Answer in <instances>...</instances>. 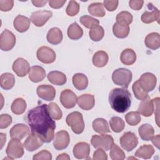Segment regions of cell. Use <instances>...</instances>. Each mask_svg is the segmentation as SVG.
Here are the masks:
<instances>
[{
    "instance_id": "9a60e30c",
    "label": "cell",
    "mask_w": 160,
    "mask_h": 160,
    "mask_svg": "<svg viewBox=\"0 0 160 160\" xmlns=\"http://www.w3.org/2000/svg\"><path fill=\"white\" fill-rule=\"evenodd\" d=\"M149 11H146L141 15V21L145 24H149L154 21L159 20V11L157 8L153 6L152 3H148L147 5Z\"/></svg>"
},
{
    "instance_id": "5b68a950",
    "label": "cell",
    "mask_w": 160,
    "mask_h": 160,
    "mask_svg": "<svg viewBox=\"0 0 160 160\" xmlns=\"http://www.w3.org/2000/svg\"><path fill=\"white\" fill-rule=\"evenodd\" d=\"M91 143L96 149L101 148L105 151H108L114 144V139L111 136L105 134L93 135L91 138Z\"/></svg>"
},
{
    "instance_id": "d6a6232c",
    "label": "cell",
    "mask_w": 160,
    "mask_h": 160,
    "mask_svg": "<svg viewBox=\"0 0 160 160\" xmlns=\"http://www.w3.org/2000/svg\"><path fill=\"white\" fill-rule=\"evenodd\" d=\"M154 153V149L152 146L150 144H144L136 151L134 156L138 158L148 159H150Z\"/></svg>"
},
{
    "instance_id": "b9f144b4",
    "label": "cell",
    "mask_w": 160,
    "mask_h": 160,
    "mask_svg": "<svg viewBox=\"0 0 160 160\" xmlns=\"http://www.w3.org/2000/svg\"><path fill=\"white\" fill-rule=\"evenodd\" d=\"M126 121L130 126H136L141 122V114L138 111H131L125 116Z\"/></svg>"
},
{
    "instance_id": "d590c367",
    "label": "cell",
    "mask_w": 160,
    "mask_h": 160,
    "mask_svg": "<svg viewBox=\"0 0 160 160\" xmlns=\"http://www.w3.org/2000/svg\"><path fill=\"white\" fill-rule=\"evenodd\" d=\"M88 10L91 15L96 17H103L106 14L104 5L101 2H94L89 4Z\"/></svg>"
},
{
    "instance_id": "c3c4849f",
    "label": "cell",
    "mask_w": 160,
    "mask_h": 160,
    "mask_svg": "<svg viewBox=\"0 0 160 160\" xmlns=\"http://www.w3.org/2000/svg\"><path fill=\"white\" fill-rule=\"evenodd\" d=\"M12 122V117L8 114H2L0 116V128H7Z\"/></svg>"
},
{
    "instance_id": "74e56055",
    "label": "cell",
    "mask_w": 160,
    "mask_h": 160,
    "mask_svg": "<svg viewBox=\"0 0 160 160\" xmlns=\"http://www.w3.org/2000/svg\"><path fill=\"white\" fill-rule=\"evenodd\" d=\"M109 125L111 129L117 133L121 132L125 127V123L124 121L118 116H114L111 118L109 121Z\"/></svg>"
},
{
    "instance_id": "6f0895ef",
    "label": "cell",
    "mask_w": 160,
    "mask_h": 160,
    "mask_svg": "<svg viewBox=\"0 0 160 160\" xmlns=\"http://www.w3.org/2000/svg\"><path fill=\"white\" fill-rule=\"evenodd\" d=\"M57 160H69L70 159V157L69 156V155L66 153H62L61 154H59L57 158H56Z\"/></svg>"
},
{
    "instance_id": "e575fe53",
    "label": "cell",
    "mask_w": 160,
    "mask_h": 160,
    "mask_svg": "<svg viewBox=\"0 0 160 160\" xmlns=\"http://www.w3.org/2000/svg\"><path fill=\"white\" fill-rule=\"evenodd\" d=\"M67 34H68V36L71 39L78 40L82 36L83 30L78 25V24L75 22L71 24L68 27Z\"/></svg>"
},
{
    "instance_id": "44dd1931",
    "label": "cell",
    "mask_w": 160,
    "mask_h": 160,
    "mask_svg": "<svg viewBox=\"0 0 160 160\" xmlns=\"http://www.w3.org/2000/svg\"><path fill=\"white\" fill-rule=\"evenodd\" d=\"M138 112L145 117L151 116L154 112V104L152 100L148 96L146 99L142 100L139 105Z\"/></svg>"
},
{
    "instance_id": "bcb514c9",
    "label": "cell",
    "mask_w": 160,
    "mask_h": 160,
    "mask_svg": "<svg viewBox=\"0 0 160 160\" xmlns=\"http://www.w3.org/2000/svg\"><path fill=\"white\" fill-rule=\"evenodd\" d=\"M79 11V4L75 1L71 0L66 8V14L69 16H76Z\"/></svg>"
},
{
    "instance_id": "4fadbf2b",
    "label": "cell",
    "mask_w": 160,
    "mask_h": 160,
    "mask_svg": "<svg viewBox=\"0 0 160 160\" xmlns=\"http://www.w3.org/2000/svg\"><path fill=\"white\" fill-rule=\"evenodd\" d=\"M77 100L76 95L70 89H64L61 93L60 102L66 109L74 108L76 104Z\"/></svg>"
},
{
    "instance_id": "603a6c76",
    "label": "cell",
    "mask_w": 160,
    "mask_h": 160,
    "mask_svg": "<svg viewBox=\"0 0 160 160\" xmlns=\"http://www.w3.org/2000/svg\"><path fill=\"white\" fill-rule=\"evenodd\" d=\"M46 76V71L39 66H32L29 71V79L33 82L42 81Z\"/></svg>"
},
{
    "instance_id": "d4e9b609",
    "label": "cell",
    "mask_w": 160,
    "mask_h": 160,
    "mask_svg": "<svg viewBox=\"0 0 160 160\" xmlns=\"http://www.w3.org/2000/svg\"><path fill=\"white\" fill-rule=\"evenodd\" d=\"M46 38L50 44L56 45L61 42L62 40V32L59 28L54 27L49 30Z\"/></svg>"
},
{
    "instance_id": "cb8c5ba5",
    "label": "cell",
    "mask_w": 160,
    "mask_h": 160,
    "mask_svg": "<svg viewBox=\"0 0 160 160\" xmlns=\"http://www.w3.org/2000/svg\"><path fill=\"white\" fill-rule=\"evenodd\" d=\"M47 77L48 81L51 83L57 86H62L67 81L66 75L63 72L57 71L49 72Z\"/></svg>"
},
{
    "instance_id": "3957f363",
    "label": "cell",
    "mask_w": 160,
    "mask_h": 160,
    "mask_svg": "<svg viewBox=\"0 0 160 160\" xmlns=\"http://www.w3.org/2000/svg\"><path fill=\"white\" fill-rule=\"evenodd\" d=\"M132 78V72L126 68H119L116 69L112 74L113 82L118 86H120L127 89L131 82Z\"/></svg>"
},
{
    "instance_id": "1f68e13d",
    "label": "cell",
    "mask_w": 160,
    "mask_h": 160,
    "mask_svg": "<svg viewBox=\"0 0 160 160\" xmlns=\"http://www.w3.org/2000/svg\"><path fill=\"white\" fill-rule=\"evenodd\" d=\"M108 59V55L105 51H99L93 55L92 63L96 67L102 68L107 64Z\"/></svg>"
},
{
    "instance_id": "52a82bcc",
    "label": "cell",
    "mask_w": 160,
    "mask_h": 160,
    "mask_svg": "<svg viewBox=\"0 0 160 160\" xmlns=\"http://www.w3.org/2000/svg\"><path fill=\"white\" fill-rule=\"evenodd\" d=\"M121 147L126 151L133 150L138 144V138L136 135L131 131L124 132L119 139Z\"/></svg>"
},
{
    "instance_id": "8d00e7d4",
    "label": "cell",
    "mask_w": 160,
    "mask_h": 160,
    "mask_svg": "<svg viewBox=\"0 0 160 160\" xmlns=\"http://www.w3.org/2000/svg\"><path fill=\"white\" fill-rule=\"evenodd\" d=\"M26 102L22 98H19L16 99L11 104L12 112L16 114L19 115L24 112L26 109Z\"/></svg>"
},
{
    "instance_id": "e0dca14e",
    "label": "cell",
    "mask_w": 160,
    "mask_h": 160,
    "mask_svg": "<svg viewBox=\"0 0 160 160\" xmlns=\"http://www.w3.org/2000/svg\"><path fill=\"white\" fill-rule=\"evenodd\" d=\"M12 68L13 71L19 77H24L30 69L29 62L22 58L16 59Z\"/></svg>"
},
{
    "instance_id": "484cf974",
    "label": "cell",
    "mask_w": 160,
    "mask_h": 160,
    "mask_svg": "<svg viewBox=\"0 0 160 160\" xmlns=\"http://www.w3.org/2000/svg\"><path fill=\"white\" fill-rule=\"evenodd\" d=\"M145 45L147 48L156 50L160 47V35L158 32H151L148 34L144 40Z\"/></svg>"
},
{
    "instance_id": "9c48e42d",
    "label": "cell",
    "mask_w": 160,
    "mask_h": 160,
    "mask_svg": "<svg viewBox=\"0 0 160 160\" xmlns=\"http://www.w3.org/2000/svg\"><path fill=\"white\" fill-rule=\"evenodd\" d=\"M138 82L142 88L148 92L152 91L156 88L157 79L152 73L145 72L141 76Z\"/></svg>"
},
{
    "instance_id": "60d3db41",
    "label": "cell",
    "mask_w": 160,
    "mask_h": 160,
    "mask_svg": "<svg viewBox=\"0 0 160 160\" xmlns=\"http://www.w3.org/2000/svg\"><path fill=\"white\" fill-rule=\"evenodd\" d=\"M48 109L51 118L55 120H59L62 117V112L58 106V105L55 102H51L48 104Z\"/></svg>"
},
{
    "instance_id": "4316f807",
    "label": "cell",
    "mask_w": 160,
    "mask_h": 160,
    "mask_svg": "<svg viewBox=\"0 0 160 160\" xmlns=\"http://www.w3.org/2000/svg\"><path fill=\"white\" fill-rule=\"evenodd\" d=\"M72 84L78 90L85 89L88 85V79L86 75L82 73H76L72 76Z\"/></svg>"
},
{
    "instance_id": "83f0119b",
    "label": "cell",
    "mask_w": 160,
    "mask_h": 160,
    "mask_svg": "<svg viewBox=\"0 0 160 160\" xmlns=\"http://www.w3.org/2000/svg\"><path fill=\"white\" fill-rule=\"evenodd\" d=\"M138 133L143 141H150L154 134L153 127L149 124H143L138 129Z\"/></svg>"
},
{
    "instance_id": "7bdbcfd3",
    "label": "cell",
    "mask_w": 160,
    "mask_h": 160,
    "mask_svg": "<svg viewBox=\"0 0 160 160\" xmlns=\"http://www.w3.org/2000/svg\"><path fill=\"white\" fill-rule=\"evenodd\" d=\"M109 156L112 160H122L125 159L124 151L116 144H113L110 149Z\"/></svg>"
},
{
    "instance_id": "f5cc1de1",
    "label": "cell",
    "mask_w": 160,
    "mask_h": 160,
    "mask_svg": "<svg viewBox=\"0 0 160 160\" xmlns=\"http://www.w3.org/2000/svg\"><path fill=\"white\" fill-rule=\"evenodd\" d=\"M144 1L142 0H131L129 1V7L136 11L141 9L143 6Z\"/></svg>"
},
{
    "instance_id": "680465c9",
    "label": "cell",
    "mask_w": 160,
    "mask_h": 160,
    "mask_svg": "<svg viewBox=\"0 0 160 160\" xmlns=\"http://www.w3.org/2000/svg\"><path fill=\"white\" fill-rule=\"evenodd\" d=\"M0 136H1V149H2L4 146V143L6 142V134L0 133Z\"/></svg>"
},
{
    "instance_id": "f6af8a7d",
    "label": "cell",
    "mask_w": 160,
    "mask_h": 160,
    "mask_svg": "<svg viewBox=\"0 0 160 160\" xmlns=\"http://www.w3.org/2000/svg\"><path fill=\"white\" fill-rule=\"evenodd\" d=\"M89 37L93 41H99L102 39L104 35V31L102 27L98 26L89 32Z\"/></svg>"
},
{
    "instance_id": "8992f818",
    "label": "cell",
    "mask_w": 160,
    "mask_h": 160,
    "mask_svg": "<svg viewBox=\"0 0 160 160\" xmlns=\"http://www.w3.org/2000/svg\"><path fill=\"white\" fill-rule=\"evenodd\" d=\"M23 146L20 140L12 138L8 144L6 154L11 159L21 158L24 154Z\"/></svg>"
},
{
    "instance_id": "db71d44e",
    "label": "cell",
    "mask_w": 160,
    "mask_h": 160,
    "mask_svg": "<svg viewBox=\"0 0 160 160\" xmlns=\"http://www.w3.org/2000/svg\"><path fill=\"white\" fill-rule=\"evenodd\" d=\"M66 2V0L61 1V0H51L49 1V5L50 7L54 9H59L63 6V5Z\"/></svg>"
},
{
    "instance_id": "7a4b0ae2",
    "label": "cell",
    "mask_w": 160,
    "mask_h": 160,
    "mask_svg": "<svg viewBox=\"0 0 160 160\" xmlns=\"http://www.w3.org/2000/svg\"><path fill=\"white\" fill-rule=\"evenodd\" d=\"M108 99L112 109L120 113L127 111L131 104V95L126 88L112 89Z\"/></svg>"
},
{
    "instance_id": "277c9868",
    "label": "cell",
    "mask_w": 160,
    "mask_h": 160,
    "mask_svg": "<svg viewBox=\"0 0 160 160\" xmlns=\"http://www.w3.org/2000/svg\"><path fill=\"white\" fill-rule=\"evenodd\" d=\"M66 122L75 134H81L84 129L82 115L78 111H74L69 114L66 117Z\"/></svg>"
},
{
    "instance_id": "9f6ffc18",
    "label": "cell",
    "mask_w": 160,
    "mask_h": 160,
    "mask_svg": "<svg viewBox=\"0 0 160 160\" xmlns=\"http://www.w3.org/2000/svg\"><path fill=\"white\" fill-rule=\"evenodd\" d=\"M152 144L158 148H159V140H160V135L158 134L154 137H152Z\"/></svg>"
},
{
    "instance_id": "2e32d148",
    "label": "cell",
    "mask_w": 160,
    "mask_h": 160,
    "mask_svg": "<svg viewBox=\"0 0 160 160\" xmlns=\"http://www.w3.org/2000/svg\"><path fill=\"white\" fill-rule=\"evenodd\" d=\"M36 92L38 96L47 101H52L56 96L54 88L48 84H41L37 88Z\"/></svg>"
},
{
    "instance_id": "7c38bea8",
    "label": "cell",
    "mask_w": 160,
    "mask_h": 160,
    "mask_svg": "<svg viewBox=\"0 0 160 160\" xmlns=\"http://www.w3.org/2000/svg\"><path fill=\"white\" fill-rule=\"evenodd\" d=\"M52 16V12L50 11L42 10L33 12L31 14L30 20L37 27L44 26L46 22Z\"/></svg>"
},
{
    "instance_id": "f35d334b",
    "label": "cell",
    "mask_w": 160,
    "mask_h": 160,
    "mask_svg": "<svg viewBox=\"0 0 160 160\" xmlns=\"http://www.w3.org/2000/svg\"><path fill=\"white\" fill-rule=\"evenodd\" d=\"M80 22L86 28L88 29H93L99 26V21L98 19H95L91 16L84 15L80 18L79 19Z\"/></svg>"
},
{
    "instance_id": "6da1fadb",
    "label": "cell",
    "mask_w": 160,
    "mask_h": 160,
    "mask_svg": "<svg viewBox=\"0 0 160 160\" xmlns=\"http://www.w3.org/2000/svg\"><path fill=\"white\" fill-rule=\"evenodd\" d=\"M26 121L31 132L39 135L44 142L48 143L53 139L56 123L49 114L48 104H43L29 110Z\"/></svg>"
},
{
    "instance_id": "8fae6325",
    "label": "cell",
    "mask_w": 160,
    "mask_h": 160,
    "mask_svg": "<svg viewBox=\"0 0 160 160\" xmlns=\"http://www.w3.org/2000/svg\"><path fill=\"white\" fill-rule=\"evenodd\" d=\"M37 58L44 64H50L55 61L56 55L54 50L48 46H41L37 51Z\"/></svg>"
},
{
    "instance_id": "30bf717a",
    "label": "cell",
    "mask_w": 160,
    "mask_h": 160,
    "mask_svg": "<svg viewBox=\"0 0 160 160\" xmlns=\"http://www.w3.org/2000/svg\"><path fill=\"white\" fill-rule=\"evenodd\" d=\"M70 142V137L69 133L64 130L57 132L54 138L53 146L58 150H63L66 149Z\"/></svg>"
},
{
    "instance_id": "f546056e",
    "label": "cell",
    "mask_w": 160,
    "mask_h": 160,
    "mask_svg": "<svg viewBox=\"0 0 160 160\" xmlns=\"http://www.w3.org/2000/svg\"><path fill=\"white\" fill-rule=\"evenodd\" d=\"M92 128L96 132L103 134L110 132L106 120L103 118H97L92 122Z\"/></svg>"
},
{
    "instance_id": "7dc6e473",
    "label": "cell",
    "mask_w": 160,
    "mask_h": 160,
    "mask_svg": "<svg viewBox=\"0 0 160 160\" xmlns=\"http://www.w3.org/2000/svg\"><path fill=\"white\" fill-rule=\"evenodd\" d=\"M32 159L33 160H51L52 154L47 150H42L34 154Z\"/></svg>"
},
{
    "instance_id": "d6986e66",
    "label": "cell",
    "mask_w": 160,
    "mask_h": 160,
    "mask_svg": "<svg viewBox=\"0 0 160 160\" xmlns=\"http://www.w3.org/2000/svg\"><path fill=\"white\" fill-rule=\"evenodd\" d=\"M29 128L24 124H17L10 130L9 134L11 138L21 140L29 134Z\"/></svg>"
},
{
    "instance_id": "681fc988",
    "label": "cell",
    "mask_w": 160,
    "mask_h": 160,
    "mask_svg": "<svg viewBox=\"0 0 160 160\" xmlns=\"http://www.w3.org/2000/svg\"><path fill=\"white\" fill-rule=\"evenodd\" d=\"M14 5V1L12 0H1L0 9L2 11H10Z\"/></svg>"
},
{
    "instance_id": "11a10c76",
    "label": "cell",
    "mask_w": 160,
    "mask_h": 160,
    "mask_svg": "<svg viewBox=\"0 0 160 160\" xmlns=\"http://www.w3.org/2000/svg\"><path fill=\"white\" fill-rule=\"evenodd\" d=\"M32 3L33 4V5L36 7H38V8H40V7H42L44 6L47 2H48V1H39V0H32Z\"/></svg>"
},
{
    "instance_id": "7402d4cb",
    "label": "cell",
    "mask_w": 160,
    "mask_h": 160,
    "mask_svg": "<svg viewBox=\"0 0 160 160\" xmlns=\"http://www.w3.org/2000/svg\"><path fill=\"white\" fill-rule=\"evenodd\" d=\"M30 19L22 15H18L13 22L14 28L19 32H24L28 30L30 27Z\"/></svg>"
},
{
    "instance_id": "ab89813d",
    "label": "cell",
    "mask_w": 160,
    "mask_h": 160,
    "mask_svg": "<svg viewBox=\"0 0 160 160\" xmlns=\"http://www.w3.org/2000/svg\"><path fill=\"white\" fill-rule=\"evenodd\" d=\"M132 89L135 97L139 100H143L148 96V92L144 91L140 86L138 80L135 81L132 86Z\"/></svg>"
},
{
    "instance_id": "ba28073f",
    "label": "cell",
    "mask_w": 160,
    "mask_h": 160,
    "mask_svg": "<svg viewBox=\"0 0 160 160\" xmlns=\"http://www.w3.org/2000/svg\"><path fill=\"white\" fill-rule=\"evenodd\" d=\"M16 44L14 34L8 29H4L0 36V48L2 51H8L12 49Z\"/></svg>"
},
{
    "instance_id": "5bb4252c",
    "label": "cell",
    "mask_w": 160,
    "mask_h": 160,
    "mask_svg": "<svg viewBox=\"0 0 160 160\" xmlns=\"http://www.w3.org/2000/svg\"><path fill=\"white\" fill-rule=\"evenodd\" d=\"M44 141L39 135L32 132L24 141L23 146L28 151L32 152L41 147Z\"/></svg>"
},
{
    "instance_id": "816d5d0a",
    "label": "cell",
    "mask_w": 160,
    "mask_h": 160,
    "mask_svg": "<svg viewBox=\"0 0 160 160\" xmlns=\"http://www.w3.org/2000/svg\"><path fill=\"white\" fill-rule=\"evenodd\" d=\"M118 1H107L105 0L103 1V5L109 11H114L118 6Z\"/></svg>"
},
{
    "instance_id": "ee69618b",
    "label": "cell",
    "mask_w": 160,
    "mask_h": 160,
    "mask_svg": "<svg viewBox=\"0 0 160 160\" xmlns=\"http://www.w3.org/2000/svg\"><path fill=\"white\" fill-rule=\"evenodd\" d=\"M132 15L128 11H121L116 16V22L129 25L132 21Z\"/></svg>"
},
{
    "instance_id": "ffe728a7",
    "label": "cell",
    "mask_w": 160,
    "mask_h": 160,
    "mask_svg": "<svg viewBox=\"0 0 160 160\" xmlns=\"http://www.w3.org/2000/svg\"><path fill=\"white\" fill-rule=\"evenodd\" d=\"M78 104L83 110L91 109L95 104L94 96L90 94H84L79 96L77 100Z\"/></svg>"
},
{
    "instance_id": "f907efd6",
    "label": "cell",
    "mask_w": 160,
    "mask_h": 160,
    "mask_svg": "<svg viewBox=\"0 0 160 160\" xmlns=\"http://www.w3.org/2000/svg\"><path fill=\"white\" fill-rule=\"evenodd\" d=\"M93 159L94 160H107L108 156L104 150L101 148H98L93 154Z\"/></svg>"
},
{
    "instance_id": "4dcf8cb0",
    "label": "cell",
    "mask_w": 160,
    "mask_h": 160,
    "mask_svg": "<svg viewBox=\"0 0 160 160\" xmlns=\"http://www.w3.org/2000/svg\"><path fill=\"white\" fill-rule=\"evenodd\" d=\"M120 59L125 65H132L136 60V54L132 49H126L121 52Z\"/></svg>"
},
{
    "instance_id": "f1b7e54d",
    "label": "cell",
    "mask_w": 160,
    "mask_h": 160,
    "mask_svg": "<svg viewBox=\"0 0 160 160\" xmlns=\"http://www.w3.org/2000/svg\"><path fill=\"white\" fill-rule=\"evenodd\" d=\"M129 25L116 22L112 26V32L114 36L118 38H125L129 33Z\"/></svg>"
},
{
    "instance_id": "ac0fdd59",
    "label": "cell",
    "mask_w": 160,
    "mask_h": 160,
    "mask_svg": "<svg viewBox=\"0 0 160 160\" xmlns=\"http://www.w3.org/2000/svg\"><path fill=\"white\" fill-rule=\"evenodd\" d=\"M89 153L90 146L87 142H78L73 148V154L77 159H88L89 158Z\"/></svg>"
},
{
    "instance_id": "836d02e7",
    "label": "cell",
    "mask_w": 160,
    "mask_h": 160,
    "mask_svg": "<svg viewBox=\"0 0 160 160\" xmlns=\"http://www.w3.org/2000/svg\"><path fill=\"white\" fill-rule=\"evenodd\" d=\"M14 84L15 78L12 74L9 72H5L1 76L0 85L2 89L5 90L11 89L14 87Z\"/></svg>"
}]
</instances>
